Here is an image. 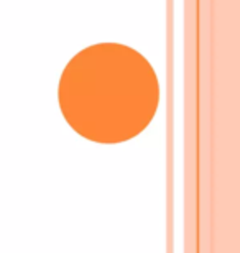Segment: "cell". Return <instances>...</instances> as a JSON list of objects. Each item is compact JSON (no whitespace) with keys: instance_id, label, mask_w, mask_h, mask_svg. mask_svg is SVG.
I'll use <instances>...</instances> for the list:
<instances>
[{"instance_id":"obj_1","label":"cell","mask_w":240,"mask_h":253,"mask_svg":"<svg viewBox=\"0 0 240 253\" xmlns=\"http://www.w3.org/2000/svg\"><path fill=\"white\" fill-rule=\"evenodd\" d=\"M160 102L150 63L124 44L100 43L78 53L59 83L64 119L81 136L120 143L145 130Z\"/></svg>"}]
</instances>
